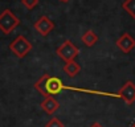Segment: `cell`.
<instances>
[{
  "label": "cell",
  "mask_w": 135,
  "mask_h": 127,
  "mask_svg": "<svg viewBox=\"0 0 135 127\" xmlns=\"http://www.w3.org/2000/svg\"><path fill=\"white\" fill-rule=\"evenodd\" d=\"M35 89L44 97H53L56 94H60L62 90H70V91H80V93H89V94L107 95V97L119 98L118 94H113V93H103V91H98V90H89V89H80V87H73V86H66L58 77H54V76H50V74H44L35 84Z\"/></svg>",
  "instance_id": "obj_1"
},
{
  "label": "cell",
  "mask_w": 135,
  "mask_h": 127,
  "mask_svg": "<svg viewBox=\"0 0 135 127\" xmlns=\"http://www.w3.org/2000/svg\"><path fill=\"white\" fill-rule=\"evenodd\" d=\"M19 24H20L19 17L11 9H4L0 13V31L4 35H9Z\"/></svg>",
  "instance_id": "obj_2"
},
{
  "label": "cell",
  "mask_w": 135,
  "mask_h": 127,
  "mask_svg": "<svg viewBox=\"0 0 135 127\" xmlns=\"http://www.w3.org/2000/svg\"><path fill=\"white\" fill-rule=\"evenodd\" d=\"M9 50L19 58H24L31 50H32V44L29 42V40L20 35L17 36L11 44H9Z\"/></svg>",
  "instance_id": "obj_3"
},
{
  "label": "cell",
  "mask_w": 135,
  "mask_h": 127,
  "mask_svg": "<svg viewBox=\"0 0 135 127\" xmlns=\"http://www.w3.org/2000/svg\"><path fill=\"white\" fill-rule=\"evenodd\" d=\"M57 56L64 60L65 62H69V61H74L76 57L80 54V49L70 41V40H65L56 50Z\"/></svg>",
  "instance_id": "obj_4"
},
{
  "label": "cell",
  "mask_w": 135,
  "mask_h": 127,
  "mask_svg": "<svg viewBox=\"0 0 135 127\" xmlns=\"http://www.w3.org/2000/svg\"><path fill=\"white\" fill-rule=\"evenodd\" d=\"M117 94L126 102V105H132L135 101V84L132 81H126Z\"/></svg>",
  "instance_id": "obj_5"
},
{
  "label": "cell",
  "mask_w": 135,
  "mask_h": 127,
  "mask_svg": "<svg viewBox=\"0 0 135 127\" xmlns=\"http://www.w3.org/2000/svg\"><path fill=\"white\" fill-rule=\"evenodd\" d=\"M35 29L38 35H41L42 37H46L53 29H54V23L48 17V16H41L36 23H35Z\"/></svg>",
  "instance_id": "obj_6"
},
{
  "label": "cell",
  "mask_w": 135,
  "mask_h": 127,
  "mask_svg": "<svg viewBox=\"0 0 135 127\" xmlns=\"http://www.w3.org/2000/svg\"><path fill=\"white\" fill-rule=\"evenodd\" d=\"M117 46L123 52V53H130L134 48H135V40L130 33H123L118 40H117Z\"/></svg>",
  "instance_id": "obj_7"
},
{
  "label": "cell",
  "mask_w": 135,
  "mask_h": 127,
  "mask_svg": "<svg viewBox=\"0 0 135 127\" xmlns=\"http://www.w3.org/2000/svg\"><path fill=\"white\" fill-rule=\"evenodd\" d=\"M40 106H41V109H42L46 114H49V115L54 114V113L60 109V103H58V101H57L54 97H45L44 101L40 103Z\"/></svg>",
  "instance_id": "obj_8"
},
{
  "label": "cell",
  "mask_w": 135,
  "mask_h": 127,
  "mask_svg": "<svg viewBox=\"0 0 135 127\" xmlns=\"http://www.w3.org/2000/svg\"><path fill=\"white\" fill-rule=\"evenodd\" d=\"M64 72L69 76L70 78L76 77L80 72H81V66H80V64L74 61H69V62H65V65H64Z\"/></svg>",
  "instance_id": "obj_9"
},
{
  "label": "cell",
  "mask_w": 135,
  "mask_h": 127,
  "mask_svg": "<svg viewBox=\"0 0 135 127\" xmlns=\"http://www.w3.org/2000/svg\"><path fill=\"white\" fill-rule=\"evenodd\" d=\"M81 41L86 45V46H94L97 42H98V36H97V33L94 32V31H91V29H89V31H86L82 36H81Z\"/></svg>",
  "instance_id": "obj_10"
},
{
  "label": "cell",
  "mask_w": 135,
  "mask_h": 127,
  "mask_svg": "<svg viewBox=\"0 0 135 127\" xmlns=\"http://www.w3.org/2000/svg\"><path fill=\"white\" fill-rule=\"evenodd\" d=\"M122 8L132 19H135V0H124V2L122 3Z\"/></svg>",
  "instance_id": "obj_11"
},
{
  "label": "cell",
  "mask_w": 135,
  "mask_h": 127,
  "mask_svg": "<svg viewBox=\"0 0 135 127\" xmlns=\"http://www.w3.org/2000/svg\"><path fill=\"white\" fill-rule=\"evenodd\" d=\"M45 127H65V126H64V123H62L58 118L53 116V118L45 124Z\"/></svg>",
  "instance_id": "obj_12"
},
{
  "label": "cell",
  "mask_w": 135,
  "mask_h": 127,
  "mask_svg": "<svg viewBox=\"0 0 135 127\" xmlns=\"http://www.w3.org/2000/svg\"><path fill=\"white\" fill-rule=\"evenodd\" d=\"M21 4H23L27 9H33L35 7H37L38 0H21Z\"/></svg>",
  "instance_id": "obj_13"
},
{
  "label": "cell",
  "mask_w": 135,
  "mask_h": 127,
  "mask_svg": "<svg viewBox=\"0 0 135 127\" xmlns=\"http://www.w3.org/2000/svg\"><path fill=\"white\" fill-rule=\"evenodd\" d=\"M90 127H103V126H102V124H101L99 122H94V123H93V124H91Z\"/></svg>",
  "instance_id": "obj_14"
},
{
  "label": "cell",
  "mask_w": 135,
  "mask_h": 127,
  "mask_svg": "<svg viewBox=\"0 0 135 127\" xmlns=\"http://www.w3.org/2000/svg\"><path fill=\"white\" fill-rule=\"evenodd\" d=\"M60 2H62V3H68L69 0H60Z\"/></svg>",
  "instance_id": "obj_15"
},
{
  "label": "cell",
  "mask_w": 135,
  "mask_h": 127,
  "mask_svg": "<svg viewBox=\"0 0 135 127\" xmlns=\"http://www.w3.org/2000/svg\"><path fill=\"white\" fill-rule=\"evenodd\" d=\"M130 127H135V123H132V124H131V126H130Z\"/></svg>",
  "instance_id": "obj_16"
}]
</instances>
